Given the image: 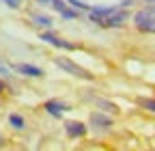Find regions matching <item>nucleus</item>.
I'll return each mask as SVG.
<instances>
[{
	"label": "nucleus",
	"instance_id": "1",
	"mask_svg": "<svg viewBox=\"0 0 155 151\" xmlns=\"http://www.w3.org/2000/svg\"><path fill=\"white\" fill-rule=\"evenodd\" d=\"M134 26L138 28L140 32H149V35H155V11H151L149 7L138 11L134 15Z\"/></svg>",
	"mask_w": 155,
	"mask_h": 151
},
{
	"label": "nucleus",
	"instance_id": "2",
	"mask_svg": "<svg viewBox=\"0 0 155 151\" xmlns=\"http://www.w3.org/2000/svg\"><path fill=\"white\" fill-rule=\"evenodd\" d=\"M54 63H56V67H61L63 71L75 76V78H82V80H93V78H95L91 71H86V69L80 67V65H75L71 59H65V56H58V59H54Z\"/></svg>",
	"mask_w": 155,
	"mask_h": 151
},
{
	"label": "nucleus",
	"instance_id": "3",
	"mask_svg": "<svg viewBox=\"0 0 155 151\" xmlns=\"http://www.w3.org/2000/svg\"><path fill=\"white\" fill-rule=\"evenodd\" d=\"M114 11H116V7H95V9H91V22L97 26H104L106 17H110Z\"/></svg>",
	"mask_w": 155,
	"mask_h": 151
},
{
	"label": "nucleus",
	"instance_id": "4",
	"mask_svg": "<svg viewBox=\"0 0 155 151\" xmlns=\"http://www.w3.org/2000/svg\"><path fill=\"white\" fill-rule=\"evenodd\" d=\"M39 39L45 41V43H50V45H54V48H61V50H71V48H73L69 41L61 39V37H56V35H54V32H50V30L41 32V37H39Z\"/></svg>",
	"mask_w": 155,
	"mask_h": 151
},
{
	"label": "nucleus",
	"instance_id": "5",
	"mask_svg": "<svg viewBox=\"0 0 155 151\" xmlns=\"http://www.w3.org/2000/svg\"><path fill=\"white\" fill-rule=\"evenodd\" d=\"M88 121H91V125H93L95 129H110V127H112V119H110L108 115H104V110L93 112Z\"/></svg>",
	"mask_w": 155,
	"mask_h": 151
},
{
	"label": "nucleus",
	"instance_id": "6",
	"mask_svg": "<svg viewBox=\"0 0 155 151\" xmlns=\"http://www.w3.org/2000/svg\"><path fill=\"white\" fill-rule=\"evenodd\" d=\"M65 132L69 138H82L86 134V125L82 121H65Z\"/></svg>",
	"mask_w": 155,
	"mask_h": 151
},
{
	"label": "nucleus",
	"instance_id": "7",
	"mask_svg": "<svg viewBox=\"0 0 155 151\" xmlns=\"http://www.w3.org/2000/svg\"><path fill=\"white\" fill-rule=\"evenodd\" d=\"M127 17H129V15H127V13H125L123 9H121V11L116 9V11H114V13H112L110 17H106L104 26H106V28H121V26H123V24L127 22Z\"/></svg>",
	"mask_w": 155,
	"mask_h": 151
},
{
	"label": "nucleus",
	"instance_id": "8",
	"mask_svg": "<svg viewBox=\"0 0 155 151\" xmlns=\"http://www.w3.org/2000/svg\"><path fill=\"white\" fill-rule=\"evenodd\" d=\"M43 108H45V112H50L52 117H61L63 112L69 110V104H65V102H61V99H48Z\"/></svg>",
	"mask_w": 155,
	"mask_h": 151
},
{
	"label": "nucleus",
	"instance_id": "9",
	"mask_svg": "<svg viewBox=\"0 0 155 151\" xmlns=\"http://www.w3.org/2000/svg\"><path fill=\"white\" fill-rule=\"evenodd\" d=\"M15 71L22 73V76H28V78H41V76H43V69H39V67H35V65H28V63L15 65Z\"/></svg>",
	"mask_w": 155,
	"mask_h": 151
},
{
	"label": "nucleus",
	"instance_id": "10",
	"mask_svg": "<svg viewBox=\"0 0 155 151\" xmlns=\"http://www.w3.org/2000/svg\"><path fill=\"white\" fill-rule=\"evenodd\" d=\"M95 104H97V108H99V110L108 112V115H116V112H119V106H116L114 102H110V99H104V97H95Z\"/></svg>",
	"mask_w": 155,
	"mask_h": 151
},
{
	"label": "nucleus",
	"instance_id": "11",
	"mask_svg": "<svg viewBox=\"0 0 155 151\" xmlns=\"http://www.w3.org/2000/svg\"><path fill=\"white\" fill-rule=\"evenodd\" d=\"M32 22L35 24H39V26H43V28H52V17H48V15H41V13H35L32 15Z\"/></svg>",
	"mask_w": 155,
	"mask_h": 151
},
{
	"label": "nucleus",
	"instance_id": "12",
	"mask_svg": "<svg viewBox=\"0 0 155 151\" xmlns=\"http://www.w3.org/2000/svg\"><path fill=\"white\" fill-rule=\"evenodd\" d=\"M9 125L15 127V129H24L26 127V121L22 115H9Z\"/></svg>",
	"mask_w": 155,
	"mask_h": 151
},
{
	"label": "nucleus",
	"instance_id": "13",
	"mask_svg": "<svg viewBox=\"0 0 155 151\" xmlns=\"http://www.w3.org/2000/svg\"><path fill=\"white\" fill-rule=\"evenodd\" d=\"M138 106L149 110V112H155V99H149V97H140L138 99Z\"/></svg>",
	"mask_w": 155,
	"mask_h": 151
},
{
	"label": "nucleus",
	"instance_id": "14",
	"mask_svg": "<svg viewBox=\"0 0 155 151\" xmlns=\"http://www.w3.org/2000/svg\"><path fill=\"white\" fill-rule=\"evenodd\" d=\"M67 2H69L73 9H78V11H91V7L84 2V0H67Z\"/></svg>",
	"mask_w": 155,
	"mask_h": 151
},
{
	"label": "nucleus",
	"instance_id": "15",
	"mask_svg": "<svg viewBox=\"0 0 155 151\" xmlns=\"http://www.w3.org/2000/svg\"><path fill=\"white\" fill-rule=\"evenodd\" d=\"M61 15L65 17V20H75V17H78V11H73V9H69V7H67Z\"/></svg>",
	"mask_w": 155,
	"mask_h": 151
},
{
	"label": "nucleus",
	"instance_id": "16",
	"mask_svg": "<svg viewBox=\"0 0 155 151\" xmlns=\"http://www.w3.org/2000/svg\"><path fill=\"white\" fill-rule=\"evenodd\" d=\"M52 7H54V9H56L58 13H63V11H65V9L69 7V5H65L63 0H52Z\"/></svg>",
	"mask_w": 155,
	"mask_h": 151
},
{
	"label": "nucleus",
	"instance_id": "17",
	"mask_svg": "<svg viewBox=\"0 0 155 151\" xmlns=\"http://www.w3.org/2000/svg\"><path fill=\"white\" fill-rule=\"evenodd\" d=\"M2 2L9 7V9H19V5H22V0H2Z\"/></svg>",
	"mask_w": 155,
	"mask_h": 151
},
{
	"label": "nucleus",
	"instance_id": "18",
	"mask_svg": "<svg viewBox=\"0 0 155 151\" xmlns=\"http://www.w3.org/2000/svg\"><path fill=\"white\" fill-rule=\"evenodd\" d=\"M37 5H41V7H45V5H52V0H37Z\"/></svg>",
	"mask_w": 155,
	"mask_h": 151
},
{
	"label": "nucleus",
	"instance_id": "19",
	"mask_svg": "<svg viewBox=\"0 0 155 151\" xmlns=\"http://www.w3.org/2000/svg\"><path fill=\"white\" fill-rule=\"evenodd\" d=\"M0 73H2V76H9V69H7V67H2V65H0Z\"/></svg>",
	"mask_w": 155,
	"mask_h": 151
},
{
	"label": "nucleus",
	"instance_id": "20",
	"mask_svg": "<svg viewBox=\"0 0 155 151\" xmlns=\"http://www.w3.org/2000/svg\"><path fill=\"white\" fill-rule=\"evenodd\" d=\"M142 2H144V5H153V2H155V0H142Z\"/></svg>",
	"mask_w": 155,
	"mask_h": 151
},
{
	"label": "nucleus",
	"instance_id": "21",
	"mask_svg": "<svg viewBox=\"0 0 155 151\" xmlns=\"http://www.w3.org/2000/svg\"><path fill=\"white\" fill-rule=\"evenodd\" d=\"M149 9H151V11H155V2H153V5H149Z\"/></svg>",
	"mask_w": 155,
	"mask_h": 151
},
{
	"label": "nucleus",
	"instance_id": "22",
	"mask_svg": "<svg viewBox=\"0 0 155 151\" xmlns=\"http://www.w3.org/2000/svg\"><path fill=\"white\" fill-rule=\"evenodd\" d=\"M2 91H5V84H2V82H0V93H2Z\"/></svg>",
	"mask_w": 155,
	"mask_h": 151
},
{
	"label": "nucleus",
	"instance_id": "23",
	"mask_svg": "<svg viewBox=\"0 0 155 151\" xmlns=\"http://www.w3.org/2000/svg\"><path fill=\"white\" fill-rule=\"evenodd\" d=\"M2 143H5V136H2V134H0V145H2Z\"/></svg>",
	"mask_w": 155,
	"mask_h": 151
}]
</instances>
